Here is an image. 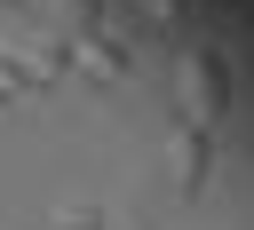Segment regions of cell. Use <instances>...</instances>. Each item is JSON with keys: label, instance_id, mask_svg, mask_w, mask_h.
Segmentation results:
<instances>
[{"label": "cell", "instance_id": "1", "mask_svg": "<svg viewBox=\"0 0 254 230\" xmlns=\"http://www.w3.org/2000/svg\"><path fill=\"white\" fill-rule=\"evenodd\" d=\"M183 111H190V127H214L230 111V56L214 40H190L183 48Z\"/></svg>", "mask_w": 254, "mask_h": 230}, {"label": "cell", "instance_id": "2", "mask_svg": "<svg viewBox=\"0 0 254 230\" xmlns=\"http://www.w3.org/2000/svg\"><path fill=\"white\" fill-rule=\"evenodd\" d=\"M175 159H183V198H198V182L214 174V127H183L175 135Z\"/></svg>", "mask_w": 254, "mask_h": 230}, {"label": "cell", "instance_id": "3", "mask_svg": "<svg viewBox=\"0 0 254 230\" xmlns=\"http://www.w3.org/2000/svg\"><path fill=\"white\" fill-rule=\"evenodd\" d=\"M103 222H111V214H103L95 198H64V206H56V230H103Z\"/></svg>", "mask_w": 254, "mask_h": 230}, {"label": "cell", "instance_id": "4", "mask_svg": "<svg viewBox=\"0 0 254 230\" xmlns=\"http://www.w3.org/2000/svg\"><path fill=\"white\" fill-rule=\"evenodd\" d=\"M79 8H87V16H103V8H111V0H79Z\"/></svg>", "mask_w": 254, "mask_h": 230}]
</instances>
